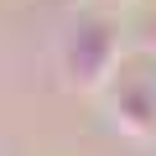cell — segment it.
I'll return each instance as SVG.
<instances>
[{"label":"cell","instance_id":"6da1fadb","mask_svg":"<svg viewBox=\"0 0 156 156\" xmlns=\"http://www.w3.org/2000/svg\"><path fill=\"white\" fill-rule=\"evenodd\" d=\"M120 52H125V42H120L115 11H89L62 42V73H68V83L78 94H99V89L115 83Z\"/></svg>","mask_w":156,"mask_h":156},{"label":"cell","instance_id":"3957f363","mask_svg":"<svg viewBox=\"0 0 156 156\" xmlns=\"http://www.w3.org/2000/svg\"><path fill=\"white\" fill-rule=\"evenodd\" d=\"M99 5H104V11H120V5H130V0H99Z\"/></svg>","mask_w":156,"mask_h":156},{"label":"cell","instance_id":"277c9868","mask_svg":"<svg viewBox=\"0 0 156 156\" xmlns=\"http://www.w3.org/2000/svg\"><path fill=\"white\" fill-rule=\"evenodd\" d=\"M146 47H151V52H156V31H151V37H146Z\"/></svg>","mask_w":156,"mask_h":156},{"label":"cell","instance_id":"7a4b0ae2","mask_svg":"<svg viewBox=\"0 0 156 156\" xmlns=\"http://www.w3.org/2000/svg\"><path fill=\"white\" fill-rule=\"evenodd\" d=\"M115 125L125 135H156V99L146 83H115Z\"/></svg>","mask_w":156,"mask_h":156}]
</instances>
